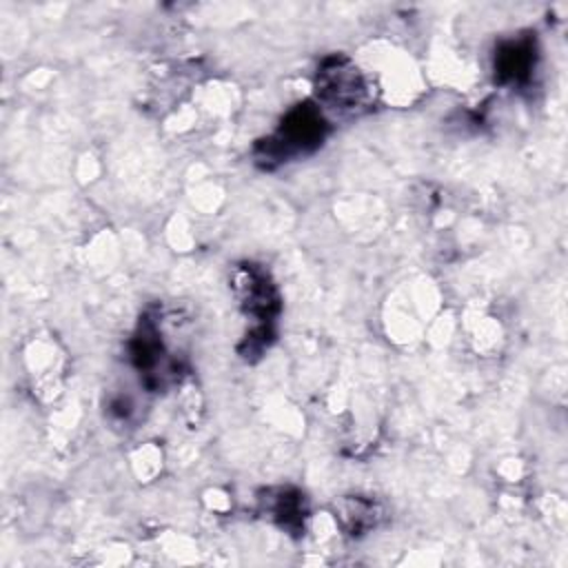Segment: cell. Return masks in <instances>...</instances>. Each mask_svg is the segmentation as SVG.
Instances as JSON below:
<instances>
[{
	"label": "cell",
	"mask_w": 568,
	"mask_h": 568,
	"mask_svg": "<svg viewBox=\"0 0 568 568\" xmlns=\"http://www.w3.org/2000/svg\"><path fill=\"white\" fill-rule=\"evenodd\" d=\"M320 95L335 109H355L366 98V84L346 58H331L317 75Z\"/></svg>",
	"instance_id": "7a4b0ae2"
},
{
	"label": "cell",
	"mask_w": 568,
	"mask_h": 568,
	"mask_svg": "<svg viewBox=\"0 0 568 568\" xmlns=\"http://www.w3.org/2000/svg\"><path fill=\"white\" fill-rule=\"evenodd\" d=\"M535 64V47L530 40L508 42L495 58V71L501 82H521Z\"/></svg>",
	"instance_id": "277c9868"
},
{
	"label": "cell",
	"mask_w": 568,
	"mask_h": 568,
	"mask_svg": "<svg viewBox=\"0 0 568 568\" xmlns=\"http://www.w3.org/2000/svg\"><path fill=\"white\" fill-rule=\"evenodd\" d=\"M237 291L246 311L264 322H268L280 308L273 284L266 280V273L253 264H246L240 268Z\"/></svg>",
	"instance_id": "3957f363"
},
{
	"label": "cell",
	"mask_w": 568,
	"mask_h": 568,
	"mask_svg": "<svg viewBox=\"0 0 568 568\" xmlns=\"http://www.w3.org/2000/svg\"><path fill=\"white\" fill-rule=\"evenodd\" d=\"M273 515L280 519L282 526L286 528H300L302 526V497L295 490H280L275 504H273Z\"/></svg>",
	"instance_id": "5b68a950"
},
{
	"label": "cell",
	"mask_w": 568,
	"mask_h": 568,
	"mask_svg": "<svg viewBox=\"0 0 568 568\" xmlns=\"http://www.w3.org/2000/svg\"><path fill=\"white\" fill-rule=\"evenodd\" d=\"M326 133V122L322 113L311 104L295 106L282 122L275 138L266 140L264 155L266 160H284L288 155L315 149Z\"/></svg>",
	"instance_id": "6da1fadb"
}]
</instances>
